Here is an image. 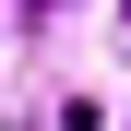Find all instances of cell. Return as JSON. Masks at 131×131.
<instances>
[{"instance_id":"obj_1","label":"cell","mask_w":131,"mask_h":131,"mask_svg":"<svg viewBox=\"0 0 131 131\" xmlns=\"http://www.w3.org/2000/svg\"><path fill=\"white\" fill-rule=\"evenodd\" d=\"M119 48H131V12H119Z\"/></svg>"}]
</instances>
